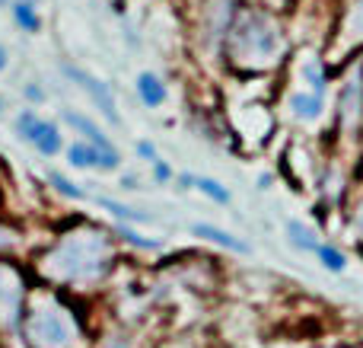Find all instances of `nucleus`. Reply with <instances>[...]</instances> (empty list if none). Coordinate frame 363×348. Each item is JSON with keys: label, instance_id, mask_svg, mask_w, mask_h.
Here are the masks:
<instances>
[{"label": "nucleus", "instance_id": "1", "mask_svg": "<svg viewBox=\"0 0 363 348\" xmlns=\"http://www.w3.org/2000/svg\"><path fill=\"white\" fill-rule=\"evenodd\" d=\"M281 51V32L274 29L264 13L242 10L230 23V55L233 61L249 64V67H264Z\"/></svg>", "mask_w": 363, "mask_h": 348}, {"label": "nucleus", "instance_id": "2", "mask_svg": "<svg viewBox=\"0 0 363 348\" xmlns=\"http://www.w3.org/2000/svg\"><path fill=\"white\" fill-rule=\"evenodd\" d=\"M61 70H64V77L67 80H74L77 87L83 89V93L89 96V99L96 102V109H99L102 115H106L112 125H118V109H115V99H112V93H108V87L102 80H96L93 74H86V70H80V67H74V64H61Z\"/></svg>", "mask_w": 363, "mask_h": 348}, {"label": "nucleus", "instance_id": "3", "mask_svg": "<svg viewBox=\"0 0 363 348\" xmlns=\"http://www.w3.org/2000/svg\"><path fill=\"white\" fill-rule=\"evenodd\" d=\"M29 336L35 339L38 348H67L70 345V332L67 323L57 310H38L29 323Z\"/></svg>", "mask_w": 363, "mask_h": 348}, {"label": "nucleus", "instance_id": "4", "mask_svg": "<svg viewBox=\"0 0 363 348\" xmlns=\"http://www.w3.org/2000/svg\"><path fill=\"white\" fill-rule=\"evenodd\" d=\"M64 121H67L70 128H77V131L86 138V144H93L99 153H106V157H118V151L112 147V141L106 138V131H102V128L96 125L93 119H86V115H80V112H70V109H64Z\"/></svg>", "mask_w": 363, "mask_h": 348}, {"label": "nucleus", "instance_id": "5", "mask_svg": "<svg viewBox=\"0 0 363 348\" xmlns=\"http://www.w3.org/2000/svg\"><path fill=\"white\" fill-rule=\"evenodd\" d=\"M191 234L201 236V240H207V243H213V246L230 249V253H242V256L249 253V243H242L239 236H233V234H226V230L213 227V224H191Z\"/></svg>", "mask_w": 363, "mask_h": 348}, {"label": "nucleus", "instance_id": "6", "mask_svg": "<svg viewBox=\"0 0 363 348\" xmlns=\"http://www.w3.org/2000/svg\"><path fill=\"white\" fill-rule=\"evenodd\" d=\"M32 147H35L42 157H55L57 151L64 147V141H61V128L55 125V121H38V131H35V138H32Z\"/></svg>", "mask_w": 363, "mask_h": 348}, {"label": "nucleus", "instance_id": "7", "mask_svg": "<svg viewBox=\"0 0 363 348\" xmlns=\"http://www.w3.org/2000/svg\"><path fill=\"white\" fill-rule=\"evenodd\" d=\"M138 96H140V102H144V106H150V109L163 106V102H166V83L160 80L157 74L144 70V74L138 77Z\"/></svg>", "mask_w": 363, "mask_h": 348}, {"label": "nucleus", "instance_id": "8", "mask_svg": "<svg viewBox=\"0 0 363 348\" xmlns=\"http://www.w3.org/2000/svg\"><path fill=\"white\" fill-rule=\"evenodd\" d=\"M287 243L294 249H300V253H313V256H315V249L322 246V240L315 236V230L306 227L303 221H287Z\"/></svg>", "mask_w": 363, "mask_h": 348}, {"label": "nucleus", "instance_id": "9", "mask_svg": "<svg viewBox=\"0 0 363 348\" xmlns=\"http://www.w3.org/2000/svg\"><path fill=\"white\" fill-rule=\"evenodd\" d=\"M322 106H325V99L315 93H294L290 96V112L296 115V119L303 121H315L322 115Z\"/></svg>", "mask_w": 363, "mask_h": 348}, {"label": "nucleus", "instance_id": "10", "mask_svg": "<svg viewBox=\"0 0 363 348\" xmlns=\"http://www.w3.org/2000/svg\"><path fill=\"white\" fill-rule=\"evenodd\" d=\"M303 77H306L309 83V93L322 96L325 99V89H328V80H332V74H328V67L322 61H309L306 67H303Z\"/></svg>", "mask_w": 363, "mask_h": 348}, {"label": "nucleus", "instance_id": "11", "mask_svg": "<svg viewBox=\"0 0 363 348\" xmlns=\"http://www.w3.org/2000/svg\"><path fill=\"white\" fill-rule=\"evenodd\" d=\"M315 262H319L325 272H335V275H341L347 268V256L341 253L338 246H328V243H322V246L315 249Z\"/></svg>", "mask_w": 363, "mask_h": 348}, {"label": "nucleus", "instance_id": "12", "mask_svg": "<svg viewBox=\"0 0 363 348\" xmlns=\"http://www.w3.org/2000/svg\"><path fill=\"white\" fill-rule=\"evenodd\" d=\"M13 19H16V26L23 32H38L42 29V16H38L35 4H13Z\"/></svg>", "mask_w": 363, "mask_h": 348}, {"label": "nucleus", "instance_id": "13", "mask_svg": "<svg viewBox=\"0 0 363 348\" xmlns=\"http://www.w3.org/2000/svg\"><path fill=\"white\" fill-rule=\"evenodd\" d=\"M99 208H106L112 217H118V221H131V224H144L150 221V214H140L138 208H128V205L115 202V198H99Z\"/></svg>", "mask_w": 363, "mask_h": 348}, {"label": "nucleus", "instance_id": "14", "mask_svg": "<svg viewBox=\"0 0 363 348\" xmlns=\"http://www.w3.org/2000/svg\"><path fill=\"white\" fill-rule=\"evenodd\" d=\"M194 189L198 192H204L211 202H217V205H230L233 202V195H230V189H226L223 183H217V179H211V176H198V183H194Z\"/></svg>", "mask_w": 363, "mask_h": 348}, {"label": "nucleus", "instance_id": "15", "mask_svg": "<svg viewBox=\"0 0 363 348\" xmlns=\"http://www.w3.org/2000/svg\"><path fill=\"white\" fill-rule=\"evenodd\" d=\"M38 115L32 112V109H23V112L16 115V134L26 141V144H32V138H35V131H38Z\"/></svg>", "mask_w": 363, "mask_h": 348}, {"label": "nucleus", "instance_id": "16", "mask_svg": "<svg viewBox=\"0 0 363 348\" xmlns=\"http://www.w3.org/2000/svg\"><path fill=\"white\" fill-rule=\"evenodd\" d=\"M45 179H48V183L55 185V189L61 192V195H67V198H83V189H80V185H74L67 176H61V173L48 170V173H45Z\"/></svg>", "mask_w": 363, "mask_h": 348}, {"label": "nucleus", "instance_id": "17", "mask_svg": "<svg viewBox=\"0 0 363 348\" xmlns=\"http://www.w3.org/2000/svg\"><path fill=\"white\" fill-rule=\"evenodd\" d=\"M118 234H121V240L131 243V246H138V249H160V243H157V240H147V236H140L138 230L125 227V224L118 227Z\"/></svg>", "mask_w": 363, "mask_h": 348}, {"label": "nucleus", "instance_id": "18", "mask_svg": "<svg viewBox=\"0 0 363 348\" xmlns=\"http://www.w3.org/2000/svg\"><path fill=\"white\" fill-rule=\"evenodd\" d=\"M153 179H157V183H169V179H172V166L166 163V160H157V163H153Z\"/></svg>", "mask_w": 363, "mask_h": 348}, {"label": "nucleus", "instance_id": "19", "mask_svg": "<svg viewBox=\"0 0 363 348\" xmlns=\"http://www.w3.org/2000/svg\"><path fill=\"white\" fill-rule=\"evenodd\" d=\"M138 153H140V157H144V160H150V163H157V160H160L157 147H153L150 141H138Z\"/></svg>", "mask_w": 363, "mask_h": 348}, {"label": "nucleus", "instance_id": "20", "mask_svg": "<svg viewBox=\"0 0 363 348\" xmlns=\"http://www.w3.org/2000/svg\"><path fill=\"white\" fill-rule=\"evenodd\" d=\"M194 183H198V176H191V173H182L179 176V189H194Z\"/></svg>", "mask_w": 363, "mask_h": 348}, {"label": "nucleus", "instance_id": "21", "mask_svg": "<svg viewBox=\"0 0 363 348\" xmlns=\"http://www.w3.org/2000/svg\"><path fill=\"white\" fill-rule=\"evenodd\" d=\"M26 96H29V99H42V89H38V87H29V89H26Z\"/></svg>", "mask_w": 363, "mask_h": 348}, {"label": "nucleus", "instance_id": "22", "mask_svg": "<svg viewBox=\"0 0 363 348\" xmlns=\"http://www.w3.org/2000/svg\"><path fill=\"white\" fill-rule=\"evenodd\" d=\"M121 185H125V189H138V179H134V176H125V179H121Z\"/></svg>", "mask_w": 363, "mask_h": 348}, {"label": "nucleus", "instance_id": "23", "mask_svg": "<svg viewBox=\"0 0 363 348\" xmlns=\"http://www.w3.org/2000/svg\"><path fill=\"white\" fill-rule=\"evenodd\" d=\"M13 4H35V0H0V6H13Z\"/></svg>", "mask_w": 363, "mask_h": 348}, {"label": "nucleus", "instance_id": "24", "mask_svg": "<svg viewBox=\"0 0 363 348\" xmlns=\"http://www.w3.org/2000/svg\"><path fill=\"white\" fill-rule=\"evenodd\" d=\"M6 61H10V58H6V48H4V45H0V70L6 67Z\"/></svg>", "mask_w": 363, "mask_h": 348}, {"label": "nucleus", "instance_id": "25", "mask_svg": "<svg viewBox=\"0 0 363 348\" xmlns=\"http://www.w3.org/2000/svg\"><path fill=\"white\" fill-rule=\"evenodd\" d=\"M357 26H360V29H363V0H360V4H357Z\"/></svg>", "mask_w": 363, "mask_h": 348}, {"label": "nucleus", "instance_id": "26", "mask_svg": "<svg viewBox=\"0 0 363 348\" xmlns=\"http://www.w3.org/2000/svg\"><path fill=\"white\" fill-rule=\"evenodd\" d=\"M357 227H360V234H363V211L357 214Z\"/></svg>", "mask_w": 363, "mask_h": 348}, {"label": "nucleus", "instance_id": "27", "mask_svg": "<svg viewBox=\"0 0 363 348\" xmlns=\"http://www.w3.org/2000/svg\"><path fill=\"white\" fill-rule=\"evenodd\" d=\"M108 348H128L125 342H112V345H108Z\"/></svg>", "mask_w": 363, "mask_h": 348}, {"label": "nucleus", "instance_id": "28", "mask_svg": "<svg viewBox=\"0 0 363 348\" xmlns=\"http://www.w3.org/2000/svg\"><path fill=\"white\" fill-rule=\"evenodd\" d=\"M309 348H325V345H309Z\"/></svg>", "mask_w": 363, "mask_h": 348}, {"label": "nucleus", "instance_id": "29", "mask_svg": "<svg viewBox=\"0 0 363 348\" xmlns=\"http://www.w3.org/2000/svg\"><path fill=\"white\" fill-rule=\"evenodd\" d=\"M0 112H4V99H0Z\"/></svg>", "mask_w": 363, "mask_h": 348}]
</instances>
